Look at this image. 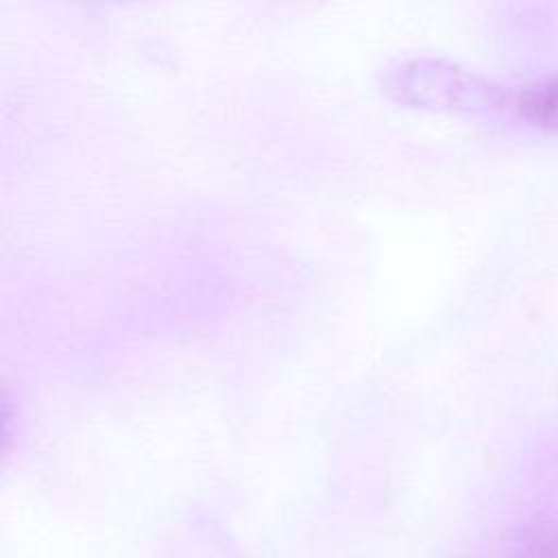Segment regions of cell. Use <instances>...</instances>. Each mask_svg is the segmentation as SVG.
Wrapping results in <instances>:
<instances>
[{"instance_id":"6da1fadb","label":"cell","mask_w":558,"mask_h":558,"mask_svg":"<svg viewBox=\"0 0 558 558\" xmlns=\"http://www.w3.org/2000/svg\"><path fill=\"white\" fill-rule=\"evenodd\" d=\"M410 92L421 102L458 111H495L506 105L499 85L438 61L412 63Z\"/></svg>"},{"instance_id":"7a4b0ae2","label":"cell","mask_w":558,"mask_h":558,"mask_svg":"<svg viewBox=\"0 0 558 558\" xmlns=\"http://www.w3.org/2000/svg\"><path fill=\"white\" fill-rule=\"evenodd\" d=\"M517 109L530 124L558 131V74L525 87L517 98Z\"/></svg>"},{"instance_id":"3957f363","label":"cell","mask_w":558,"mask_h":558,"mask_svg":"<svg viewBox=\"0 0 558 558\" xmlns=\"http://www.w3.org/2000/svg\"><path fill=\"white\" fill-rule=\"evenodd\" d=\"M510 558H558V521L534 519L510 538Z\"/></svg>"}]
</instances>
